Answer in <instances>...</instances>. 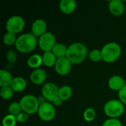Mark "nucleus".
I'll return each mask as SVG.
<instances>
[{
	"label": "nucleus",
	"mask_w": 126,
	"mask_h": 126,
	"mask_svg": "<svg viewBox=\"0 0 126 126\" xmlns=\"http://www.w3.org/2000/svg\"><path fill=\"white\" fill-rule=\"evenodd\" d=\"M72 95V89L69 86H63L59 88L58 97L64 102L71 98Z\"/></svg>",
	"instance_id": "obj_21"
},
{
	"label": "nucleus",
	"mask_w": 126,
	"mask_h": 126,
	"mask_svg": "<svg viewBox=\"0 0 126 126\" xmlns=\"http://www.w3.org/2000/svg\"><path fill=\"white\" fill-rule=\"evenodd\" d=\"M47 24L45 20L41 19V18H38L33 21L32 24L31 30H32V33L36 36V37H40L45 32H47Z\"/></svg>",
	"instance_id": "obj_11"
},
{
	"label": "nucleus",
	"mask_w": 126,
	"mask_h": 126,
	"mask_svg": "<svg viewBox=\"0 0 126 126\" xmlns=\"http://www.w3.org/2000/svg\"><path fill=\"white\" fill-rule=\"evenodd\" d=\"M22 111L27 114H34L38 113L40 104L38 97L32 94L24 95L19 101Z\"/></svg>",
	"instance_id": "obj_5"
},
{
	"label": "nucleus",
	"mask_w": 126,
	"mask_h": 126,
	"mask_svg": "<svg viewBox=\"0 0 126 126\" xmlns=\"http://www.w3.org/2000/svg\"><path fill=\"white\" fill-rule=\"evenodd\" d=\"M30 81L35 85H41L44 84L47 80V72L43 69H34L30 75Z\"/></svg>",
	"instance_id": "obj_12"
},
{
	"label": "nucleus",
	"mask_w": 126,
	"mask_h": 126,
	"mask_svg": "<svg viewBox=\"0 0 126 126\" xmlns=\"http://www.w3.org/2000/svg\"><path fill=\"white\" fill-rule=\"evenodd\" d=\"M43 64V59L42 56L39 54H34L32 55L27 60V65L30 68L32 69H38Z\"/></svg>",
	"instance_id": "obj_19"
},
{
	"label": "nucleus",
	"mask_w": 126,
	"mask_h": 126,
	"mask_svg": "<svg viewBox=\"0 0 126 126\" xmlns=\"http://www.w3.org/2000/svg\"><path fill=\"white\" fill-rule=\"evenodd\" d=\"M13 78L11 73L5 69L0 70V86H9L13 80Z\"/></svg>",
	"instance_id": "obj_20"
},
{
	"label": "nucleus",
	"mask_w": 126,
	"mask_h": 126,
	"mask_svg": "<svg viewBox=\"0 0 126 126\" xmlns=\"http://www.w3.org/2000/svg\"><path fill=\"white\" fill-rule=\"evenodd\" d=\"M37 44V37L32 32H27L18 36L15 47L16 49L21 53H29L35 49Z\"/></svg>",
	"instance_id": "obj_2"
},
{
	"label": "nucleus",
	"mask_w": 126,
	"mask_h": 126,
	"mask_svg": "<svg viewBox=\"0 0 126 126\" xmlns=\"http://www.w3.org/2000/svg\"><path fill=\"white\" fill-rule=\"evenodd\" d=\"M77 7V4L75 0H61L59 3L60 10L64 14L72 13Z\"/></svg>",
	"instance_id": "obj_15"
},
{
	"label": "nucleus",
	"mask_w": 126,
	"mask_h": 126,
	"mask_svg": "<svg viewBox=\"0 0 126 126\" xmlns=\"http://www.w3.org/2000/svg\"><path fill=\"white\" fill-rule=\"evenodd\" d=\"M10 86L12 88L13 92H21L24 91L27 87V81L26 80L20 76L14 77Z\"/></svg>",
	"instance_id": "obj_16"
},
{
	"label": "nucleus",
	"mask_w": 126,
	"mask_h": 126,
	"mask_svg": "<svg viewBox=\"0 0 126 126\" xmlns=\"http://www.w3.org/2000/svg\"><path fill=\"white\" fill-rule=\"evenodd\" d=\"M83 116V119L86 122H92L96 117V112H95L94 109L91 108V107L86 109L84 111Z\"/></svg>",
	"instance_id": "obj_26"
},
{
	"label": "nucleus",
	"mask_w": 126,
	"mask_h": 126,
	"mask_svg": "<svg viewBox=\"0 0 126 126\" xmlns=\"http://www.w3.org/2000/svg\"><path fill=\"white\" fill-rule=\"evenodd\" d=\"M54 67L57 74L59 75H66L72 69V63L66 57L61 58L57 60Z\"/></svg>",
	"instance_id": "obj_10"
},
{
	"label": "nucleus",
	"mask_w": 126,
	"mask_h": 126,
	"mask_svg": "<svg viewBox=\"0 0 126 126\" xmlns=\"http://www.w3.org/2000/svg\"><path fill=\"white\" fill-rule=\"evenodd\" d=\"M42 59H43V64L47 67L55 66L56 61L58 60V58L55 57V55L53 54L52 51L44 52L42 55Z\"/></svg>",
	"instance_id": "obj_18"
},
{
	"label": "nucleus",
	"mask_w": 126,
	"mask_h": 126,
	"mask_svg": "<svg viewBox=\"0 0 126 126\" xmlns=\"http://www.w3.org/2000/svg\"><path fill=\"white\" fill-rule=\"evenodd\" d=\"M102 126H122V123L118 119L109 118L103 123Z\"/></svg>",
	"instance_id": "obj_28"
},
{
	"label": "nucleus",
	"mask_w": 126,
	"mask_h": 126,
	"mask_svg": "<svg viewBox=\"0 0 126 126\" xmlns=\"http://www.w3.org/2000/svg\"><path fill=\"white\" fill-rule=\"evenodd\" d=\"M104 113L109 118H116L117 119L125 111L124 104L120 100H110L107 101L103 107Z\"/></svg>",
	"instance_id": "obj_4"
},
{
	"label": "nucleus",
	"mask_w": 126,
	"mask_h": 126,
	"mask_svg": "<svg viewBox=\"0 0 126 126\" xmlns=\"http://www.w3.org/2000/svg\"><path fill=\"white\" fill-rule=\"evenodd\" d=\"M121 52V47L116 42L107 43L101 49L103 61L106 63H113L116 61L120 57Z\"/></svg>",
	"instance_id": "obj_3"
},
{
	"label": "nucleus",
	"mask_w": 126,
	"mask_h": 126,
	"mask_svg": "<svg viewBox=\"0 0 126 126\" xmlns=\"http://www.w3.org/2000/svg\"><path fill=\"white\" fill-rule=\"evenodd\" d=\"M38 102H39V104L40 105H41V104H43V103H46V102H47V100L41 95V97H38Z\"/></svg>",
	"instance_id": "obj_33"
},
{
	"label": "nucleus",
	"mask_w": 126,
	"mask_h": 126,
	"mask_svg": "<svg viewBox=\"0 0 126 126\" xmlns=\"http://www.w3.org/2000/svg\"><path fill=\"white\" fill-rule=\"evenodd\" d=\"M13 90L12 89V88L9 86H4V87H1L0 89V94L1 97L4 99V100H10L13 97Z\"/></svg>",
	"instance_id": "obj_24"
},
{
	"label": "nucleus",
	"mask_w": 126,
	"mask_h": 126,
	"mask_svg": "<svg viewBox=\"0 0 126 126\" xmlns=\"http://www.w3.org/2000/svg\"><path fill=\"white\" fill-rule=\"evenodd\" d=\"M6 58H7V60L8 61L9 63H15L16 61V59H17L16 53L13 50H10L6 54Z\"/></svg>",
	"instance_id": "obj_29"
},
{
	"label": "nucleus",
	"mask_w": 126,
	"mask_h": 126,
	"mask_svg": "<svg viewBox=\"0 0 126 126\" xmlns=\"http://www.w3.org/2000/svg\"><path fill=\"white\" fill-rule=\"evenodd\" d=\"M7 111L9 112V114H12L13 116H17L18 114H19L23 111L19 102L11 103L8 106Z\"/></svg>",
	"instance_id": "obj_22"
},
{
	"label": "nucleus",
	"mask_w": 126,
	"mask_h": 126,
	"mask_svg": "<svg viewBox=\"0 0 126 126\" xmlns=\"http://www.w3.org/2000/svg\"><path fill=\"white\" fill-rule=\"evenodd\" d=\"M16 35L12 32H7L4 36H3V42L5 45L7 46H11V45H15L16 40H17Z\"/></svg>",
	"instance_id": "obj_23"
},
{
	"label": "nucleus",
	"mask_w": 126,
	"mask_h": 126,
	"mask_svg": "<svg viewBox=\"0 0 126 126\" xmlns=\"http://www.w3.org/2000/svg\"><path fill=\"white\" fill-rule=\"evenodd\" d=\"M110 13L116 16H121L125 12V4L121 0H111L109 3Z\"/></svg>",
	"instance_id": "obj_13"
},
{
	"label": "nucleus",
	"mask_w": 126,
	"mask_h": 126,
	"mask_svg": "<svg viewBox=\"0 0 126 126\" xmlns=\"http://www.w3.org/2000/svg\"><path fill=\"white\" fill-rule=\"evenodd\" d=\"M67 50H68V47H66L65 44L62 43H57L53 47L52 52L55 55V57L58 59V58L66 57Z\"/></svg>",
	"instance_id": "obj_17"
},
{
	"label": "nucleus",
	"mask_w": 126,
	"mask_h": 126,
	"mask_svg": "<svg viewBox=\"0 0 126 126\" xmlns=\"http://www.w3.org/2000/svg\"><path fill=\"white\" fill-rule=\"evenodd\" d=\"M16 120L18 123H25L28 120V117H29V114H27V113L22 111L21 113H20L19 114H18L17 116H16Z\"/></svg>",
	"instance_id": "obj_31"
},
{
	"label": "nucleus",
	"mask_w": 126,
	"mask_h": 126,
	"mask_svg": "<svg viewBox=\"0 0 126 126\" xmlns=\"http://www.w3.org/2000/svg\"><path fill=\"white\" fill-rule=\"evenodd\" d=\"M17 123L16 116L12 114L6 115L2 120V126H15Z\"/></svg>",
	"instance_id": "obj_27"
},
{
	"label": "nucleus",
	"mask_w": 126,
	"mask_h": 126,
	"mask_svg": "<svg viewBox=\"0 0 126 126\" xmlns=\"http://www.w3.org/2000/svg\"><path fill=\"white\" fill-rule=\"evenodd\" d=\"M89 55L87 47L80 42H75L68 47L66 58L72 64H79L82 63Z\"/></svg>",
	"instance_id": "obj_1"
},
{
	"label": "nucleus",
	"mask_w": 126,
	"mask_h": 126,
	"mask_svg": "<svg viewBox=\"0 0 126 126\" xmlns=\"http://www.w3.org/2000/svg\"><path fill=\"white\" fill-rule=\"evenodd\" d=\"M63 101L58 97L52 103V104L54 105L55 107H61V106L63 105Z\"/></svg>",
	"instance_id": "obj_32"
},
{
	"label": "nucleus",
	"mask_w": 126,
	"mask_h": 126,
	"mask_svg": "<svg viewBox=\"0 0 126 126\" xmlns=\"http://www.w3.org/2000/svg\"><path fill=\"white\" fill-rule=\"evenodd\" d=\"M89 58L93 62H99L103 60L101 50L98 49H94L89 52Z\"/></svg>",
	"instance_id": "obj_25"
},
{
	"label": "nucleus",
	"mask_w": 126,
	"mask_h": 126,
	"mask_svg": "<svg viewBox=\"0 0 126 126\" xmlns=\"http://www.w3.org/2000/svg\"><path fill=\"white\" fill-rule=\"evenodd\" d=\"M25 26V21L24 18L20 16H13L10 17L6 21V30L9 32L14 34L21 32Z\"/></svg>",
	"instance_id": "obj_6"
},
{
	"label": "nucleus",
	"mask_w": 126,
	"mask_h": 126,
	"mask_svg": "<svg viewBox=\"0 0 126 126\" xmlns=\"http://www.w3.org/2000/svg\"><path fill=\"white\" fill-rule=\"evenodd\" d=\"M38 114L39 118L44 122L52 121L55 116V108L52 103L46 102L40 105Z\"/></svg>",
	"instance_id": "obj_9"
},
{
	"label": "nucleus",
	"mask_w": 126,
	"mask_h": 126,
	"mask_svg": "<svg viewBox=\"0 0 126 126\" xmlns=\"http://www.w3.org/2000/svg\"><path fill=\"white\" fill-rule=\"evenodd\" d=\"M119 100L124 104L126 105V84L118 92Z\"/></svg>",
	"instance_id": "obj_30"
},
{
	"label": "nucleus",
	"mask_w": 126,
	"mask_h": 126,
	"mask_svg": "<svg viewBox=\"0 0 126 126\" xmlns=\"http://www.w3.org/2000/svg\"><path fill=\"white\" fill-rule=\"evenodd\" d=\"M59 88L52 82H47L43 85L41 89V95L47 102L53 103L58 97Z\"/></svg>",
	"instance_id": "obj_8"
},
{
	"label": "nucleus",
	"mask_w": 126,
	"mask_h": 126,
	"mask_svg": "<svg viewBox=\"0 0 126 126\" xmlns=\"http://www.w3.org/2000/svg\"><path fill=\"white\" fill-rule=\"evenodd\" d=\"M126 84V80L120 75H113L109 78L108 82L109 89L117 92H119Z\"/></svg>",
	"instance_id": "obj_14"
},
{
	"label": "nucleus",
	"mask_w": 126,
	"mask_h": 126,
	"mask_svg": "<svg viewBox=\"0 0 126 126\" xmlns=\"http://www.w3.org/2000/svg\"><path fill=\"white\" fill-rule=\"evenodd\" d=\"M56 38L55 35L50 32H47L38 38V44L39 48L44 52H51L56 44Z\"/></svg>",
	"instance_id": "obj_7"
}]
</instances>
